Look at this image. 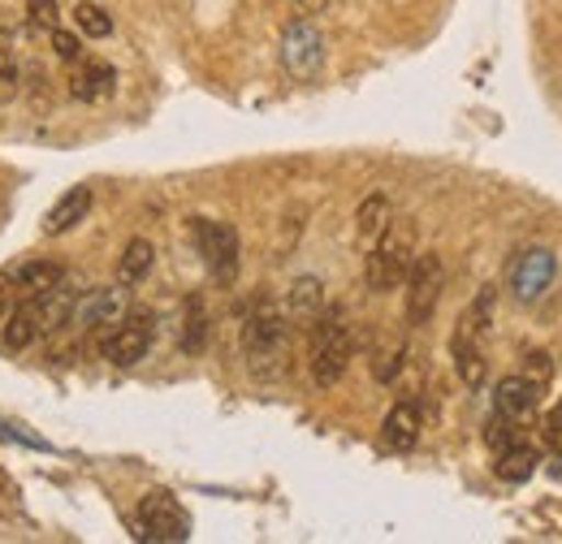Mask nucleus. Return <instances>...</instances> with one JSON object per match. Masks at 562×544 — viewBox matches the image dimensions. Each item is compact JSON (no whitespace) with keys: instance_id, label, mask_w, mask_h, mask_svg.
Listing matches in <instances>:
<instances>
[{"instance_id":"17","label":"nucleus","mask_w":562,"mask_h":544,"mask_svg":"<svg viewBox=\"0 0 562 544\" xmlns=\"http://www.w3.org/2000/svg\"><path fill=\"white\" fill-rule=\"evenodd\" d=\"M381 437H385L390 450H412L420 441V407L416 403H398V407L385 415Z\"/></svg>"},{"instance_id":"4","label":"nucleus","mask_w":562,"mask_h":544,"mask_svg":"<svg viewBox=\"0 0 562 544\" xmlns=\"http://www.w3.org/2000/svg\"><path fill=\"white\" fill-rule=\"evenodd\" d=\"M135 536L139 541H187L191 536V514L178 506V497L173 492H165V488H156V492H147L139 501V510H135Z\"/></svg>"},{"instance_id":"1","label":"nucleus","mask_w":562,"mask_h":544,"mask_svg":"<svg viewBox=\"0 0 562 544\" xmlns=\"http://www.w3.org/2000/svg\"><path fill=\"white\" fill-rule=\"evenodd\" d=\"M355 354V333L347 325V311L342 307H325L316 320H312V350H307V367H312V381L321 389H334L342 376H347V363Z\"/></svg>"},{"instance_id":"3","label":"nucleus","mask_w":562,"mask_h":544,"mask_svg":"<svg viewBox=\"0 0 562 544\" xmlns=\"http://www.w3.org/2000/svg\"><path fill=\"white\" fill-rule=\"evenodd\" d=\"M412 251H416V229L403 220H390V229L368 247L363 260V281L372 294H390L398 281H407L412 269Z\"/></svg>"},{"instance_id":"14","label":"nucleus","mask_w":562,"mask_h":544,"mask_svg":"<svg viewBox=\"0 0 562 544\" xmlns=\"http://www.w3.org/2000/svg\"><path fill=\"white\" fill-rule=\"evenodd\" d=\"M450 354H454V367H459V381L468 389H481L485 376H490V363H485V350H481V338L454 329V341H450Z\"/></svg>"},{"instance_id":"26","label":"nucleus","mask_w":562,"mask_h":544,"mask_svg":"<svg viewBox=\"0 0 562 544\" xmlns=\"http://www.w3.org/2000/svg\"><path fill=\"white\" fill-rule=\"evenodd\" d=\"M524 376L546 389V385L554 381V359H550V350H528V354H524Z\"/></svg>"},{"instance_id":"20","label":"nucleus","mask_w":562,"mask_h":544,"mask_svg":"<svg viewBox=\"0 0 562 544\" xmlns=\"http://www.w3.org/2000/svg\"><path fill=\"white\" fill-rule=\"evenodd\" d=\"M537 463H541V454L532 450V445H524V441H515V445H506V450H497V479H506V484H524V479L537 476Z\"/></svg>"},{"instance_id":"32","label":"nucleus","mask_w":562,"mask_h":544,"mask_svg":"<svg viewBox=\"0 0 562 544\" xmlns=\"http://www.w3.org/2000/svg\"><path fill=\"white\" fill-rule=\"evenodd\" d=\"M13 298H18L13 269H0V316H9V311H13Z\"/></svg>"},{"instance_id":"5","label":"nucleus","mask_w":562,"mask_h":544,"mask_svg":"<svg viewBox=\"0 0 562 544\" xmlns=\"http://www.w3.org/2000/svg\"><path fill=\"white\" fill-rule=\"evenodd\" d=\"M554 276H559V256H554L550 247H528V251H519L515 264L506 269V285H510V298H515V303L532 307V303H541V298L550 294Z\"/></svg>"},{"instance_id":"11","label":"nucleus","mask_w":562,"mask_h":544,"mask_svg":"<svg viewBox=\"0 0 562 544\" xmlns=\"http://www.w3.org/2000/svg\"><path fill=\"white\" fill-rule=\"evenodd\" d=\"M78 285H74L70 276H61V281H53L44 294H35L31 303H35V311H40V333L48 338V333H57V329H66L74 320V307H78Z\"/></svg>"},{"instance_id":"16","label":"nucleus","mask_w":562,"mask_h":544,"mask_svg":"<svg viewBox=\"0 0 562 544\" xmlns=\"http://www.w3.org/2000/svg\"><path fill=\"white\" fill-rule=\"evenodd\" d=\"M87 212H91V186H74V191H66L57 204L48 207V216H44V234H70Z\"/></svg>"},{"instance_id":"10","label":"nucleus","mask_w":562,"mask_h":544,"mask_svg":"<svg viewBox=\"0 0 562 544\" xmlns=\"http://www.w3.org/2000/svg\"><path fill=\"white\" fill-rule=\"evenodd\" d=\"M131 311V298H126V285H104V290H87L78 294V307H74V325L82 329H113L122 316Z\"/></svg>"},{"instance_id":"18","label":"nucleus","mask_w":562,"mask_h":544,"mask_svg":"<svg viewBox=\"0 0 562 544\" xmlns=\"http://www.w3.org/2000/svg\"><path fill=\"white\" fill-rule=\"evenodd\" d=\"M35 338H44V333H40V311H35L31 298H18L13 311L4 316V345H9V350H26Z\"/></svg>"},{"instance_id":"15","label":"nucleus","mask_w":562,"mask_h":544,"mask_svg":"<svg viewBox=\"0 0 562 544\" xmlns=\"http://www.w3.org/2000/svg\"><path fill=\"white\" fill-rule=\"evenodd\" d=\"M321 311H325V285H321V276H299L290 285V294H285V316L312 325Z\"/></svg>"},{"instance_id":"23","label":"nucleus","mask_w":562,"mask_h":544,"mask_svg":"<svg viewBox=\"0 0 562 544\" xmlns=\"http://www.w3.org/2000/svg\"><path fill=\"white\" fill-rule=\"evenodd\" d=\"M209 345V307L200 294L187 298V311H182V350L187 354H200Z\"/></svg>"},{"instance_id":"21","label":"nucleus","mask_w":562,"mask_h":544,"mask_svg":"<svg viewBox=\"0 0 562 544\" xmlns=\"http://www.w3.org/2000/svg\"><path fill=\"white\" fill-rule=\"evenodd\" d=\"M151 264H156V247L147 238H131L126 251H122V260H117V281L122 285H139L143 276L151 272Z\"/></svg>"},{"instance_id":"34","label":"nucleus","mask_w":562,"mask_h":544,"mask_svg":"<svg viewBox=\"0 0 562 544\" xmlns=\"http://www.w3.org/2000/svg\"><path fill=\"white\" fill-rule=\"evenodd\" d=\"M9 26H13V22H9V13H0V39L9 35Z\"/></svg>"},{"instance_id":"12","label":"nucleus","mask_w":562,"mask_h":544,"mask_svg":"<svg viewBox=\"0 0 562 544\" xmlns=\"http://www.w3.org/2000/svg\"><path fill=\"white\" fill-rule=\"evenodd\" d=\"M537 407H541V385H532L524 372L497 381V389H493V410L497 415H506L515 423H528L537 415Z\"/></svg>"},{"instance_id":"13","label":"nucleus","mask_w":562,"mask_h":544,"mask_svg":"<svg viewBox=\"0 0 562 544\" xmlns=\"http://www.w3.org/2000/svg\"><path fill=\"white\" fill-rule=\"evenodd\" d=\"M113 87H117V69H113V66H104V61H95V57L74 61V73H70V95H74V100L91 104V100L109 95Z\"/></svg>"},{"instance_id":"2","label":"nucleus","mask_w":562,"mask_h":544,"mask_svg":"<svg viewBox=\"0 0 562 544\" xmlns=\"http://www.w3.org/2000/svg\"><path fill=\"white\" fill-rule=\"evenodd\" d=\"M285 345H290V320L281 316L273 303H260L247 325H243V354L247 367L256 376H278L285 363Z\"/></svg>"},{"instance_id":"9","label":"nucleus","mask_w":562,"mask_h":544,"mask_svg":"<svg viewBox=\"0 0 562 544\" xmlns=\"http://www.w3.org/2000/svg\"><path fill=\"white\" fill-rule=\"evenodd\" d=\"M151 338H156V316L151 311H126L113 333L104 341V359L113 367H135L143 354L151 350Z\"/></svg>"},{"instance_id":"24","label":"nucleus","mask_w":562,"mask_h":544,"mask_svg":"<svg viewBox=\"0 0 562 544\" xmlns=\"http://www.w3.org/2000/svg\"><path fill=\"white\" fill-rule=\"evenodd\" d=\"M493 303H497V290L493 285H485L481 294H476V303L463 311V320H459V329L463 333H472V338H490V329H493Z\"/></svg>"},{"instance_id":"28","label":"nucleus","mask_w":562,"mask_h":544,"mask_svg":"<svg viewBox=\"0 0 562 544\" xmlns=\"http://www.w3.org/2000/svg\"><path fill=\"white\" fill-rule=\"evenodd\" d=\"M26 18L40 31H57V0H26Z\"/></svg>"},{"instance_id":"25","label":"nucleus","mask_w":562,"mask_h":544,"mask_svg":"<svg viewBox=\"0 0 562 544\" xmlns=\"http://www.w3.org/2000/svg\"><path fill=\"white\" fill-rule=\"evenodd\" d=\"M74 26H78L82 35H91V39L113 35V18H109L100 4H91V0H78V4H74Z\"/></svg>"},{"instance_id":"29","label":"nucleus","mask_w":562,"mask_h":544,"mask_svg":"<svg viewBox=\"0 0 562 544\" xmlns=\"http://www.w3.org/2000/svg\"><path fill=\"white\" fill-rule=\"evenodd\" d=\"M53 48H57V57H61V61H70V66L82 57V39H78L74 31H61V26L53 31Z\"/></svg>"},{"instance_id":"27","label":"nucleus","mask_w":562,"mask_h":544,"mask_svg":"<svg viewBox=\"0 0 562 544\" xmlns=\"http://www.w3.org/2000/svg\"><path fill=\"white\" fill-rule=\"evenodd\" d=\"M515 428H519L515 419H506V415H497V410H493V419L485 423V441H490L493 450H506V445H515V441H519V432H515Z\"/></svg>"},{"instance_id":"30","label":"nucleus","mask_w":562,"mask_h":544,"mask_svg":"<svg viewBox=\"0 0 562 544\" xmlns=\"http://www.w3.org/2000/svg\"><path fill=\"white\" fill-rule=\"evenodd\" d=\"M541 437H546V445L554 450V454H562V398L550 407V415H546V428H541Z\"/></svg>"},{"instance_id":"19","label":"nucleus","mask_w":562,"mask_h":544,"mask_svg":"<svg viewBox=\"0 0 562 544\" xmlns=\"http://www.w3.org/2000/svg\"><path fill=\"white\" fill-rule=\"evenodd\" d=\"M390 220H394V216H390V195H381V191L368 195V200L359 204V212H355V234H359V242L372 247V242L390 229Z\"/></svg>"},{"instance_id":"31","label":"nucleus","mask_w":562,"mask_h":544,"mask_svg":"<svg viewBox=\"0 0 562 544\" xmlns=\"http://www.w3.org/2000/svg\"><path fill=\"white\" fill-rule=\"evenodd\" d=\"M13 87H18V61L9 48H0V95H13Z\"/></svg>"},{"instance_id":"33","label":"nucleus","mask_w":562,"mask_h":544,"mask_svg":"<svg viewBox=\"0 0 562 544\" xmlns=\"http://www.w3.org/2000/svg\"><path fill=\"white\" fill-rule=\"evenodd\" d=\"M294 4H299V13H321L329 0H294Z\"/></svg>"},{"instance_id":"22","label":"nucleus","mask_w":562,"mask_h":544,"mask_svg":"<svg viewBox=\"0 0 562 544\" xmlns=\"http://www.w3.org/2000/svg\"><path fill=\"white\" fill-rule=\"evenodd\" d=\"M66 272L61 264H53V260H31V264H22V269H13V281H18V298H35V294H44L53 281H61Z\"/></svg>"},{"instance_id":"7","label":"nucleus","mask_w":562,"mask_h":544,"mask_svg":"<svg viewBox=\"0 0 562 544\" xmlns=\"http://www.w3.org/2000/svg\"><path fill=\"white\" fill-rule=\"evenodd\" d=\"M441 281H446V269H441V256L424 251L412 260L407 269V325L412 329H424L437 311V298H441Z\"/></svg>"},{"instance_id":"6","label":"nucleus","mask_w":562,"mask_h":544,"mask_svg":"<svg viewBox=\"0 0 562 544\" xmlns=\"http://www.w3.org/2000/svg\"><path fill=\"white\" fill-rule=\"evenodd\" d=\"M325 35L316 31L312 18H294L285 31H281V66L290 78L299 82H312L321 69H325Z\"/></svg>"},{"instance_id":"8","label":"nucleus","mask_w":562,"mask_h":544,"mask_svg":"<svg viewBox=\"0 0 562 544\" xmlns=\"http://www.w3.org/2000/svg\"><path fill=\"white\" fill-rule=\"evenodd\" d=\"M191 234H195V247H200V256H204L212 276L216 281H234L238 276V234H234V225L195 216Z\"/></svg>"}]
</instances>
